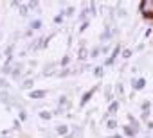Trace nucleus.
Instances as JSON below:
<instances>
[{
	"label": "nucleus",
	"instance_id": "obj_10",
	"mask_svg": "<svg viewBox=\"0 0 153 138\" xmlns=\"http://www.w3.org/2000/svg\"><path fill=\"white\" fill-rule=\"evenodd\" d=\"M79 56H81V59H85V56H87V50H85V49H81V50H79Z\"/></svg>",
	"mask_w": 153,
	"mask_h": 138
},
{
	"label": "nucleus",
	"instance_id": "obj_7",
	"mask_svg": "<svg viewBox=\"0 0 153 138\" xmlns=\"http://www.w3.org/2000/svg\"><path fill=\"white\" fill-rule=\"evenodd\" d=\"M130 56H131V50L130 49H126L124 52H122V58H130Z\"/></svg>",
	"mask_w": 153,
	"mask_h": 138
},
{
	"label": "nucleus",
	"instance_id": "obj_11",
	"mask_svg": "<svg viewBox=\"0 0 153 138\" xmlns=\"http://www.w3.org/2000/svg\"><path fill=\"white\" fill-rule=\"evenodd\" d=\"M33 29H38V27H42V22H33V25H31Z\"/></svg>",
	"mask_w": 153,
	"mask_h": 138
},
{
	"label": "nucleus",
	"instance_id": "obj_2",
	"mask_svg": "<svg viewBox=\"0 0 153 138\" xmlns=\"http://www.w3.org/2000/svg\"><path fill=\"white\" fill-rule=\"evenodd\" d=\"M45 95V92H31V97L33 99H42Z\"/></svg>",
	"mask_w": 153,
	"mask_h": 138
},
{
	"label": "nucleus",
	"instance_id": "obj_12",
	"mask_svg": "<svg viewBox=\"0 0 153 138\" xmlns=\"http://www.w3.org/2000/svg\"><path fill=\"white\" fill-rule=\"evenodd\" d=\"M96 76H97V77L103 76V68H96Z\"/></svg>",
	"mask_w": 153,
	"mask_h": 138
},
{
	"label": "nucleus",
	"instance_id": "obj_4",
	"mask_svg": "<svg viewBox=\"0 0 153 138\" xmlns=\"http://www.w3.org/2000/svg\"><path fill=\"white\" fill-rule=\"evenodd\" d=\"M124 133H126V135H128V136H133V135H135V133H137V131H135V129H133V127H124Z\"/></svg>",
	"mask_w": 153,
	"mask_h": 138
},
{
	"label": "nucleus",
	"instance_id": "obj_5",
	"mask_svg": "<svg viewBox=\"0 0 153 138\" xmlns=\"http://www.w3.org/2000/svg\"><path fill=\"white\" fill-rule=\"evenodd\" d=\"M67 129H68L67 126H59V127H58V133H59V135H67Z\"/></svg>",
	"mask_w": 153,
	"mask_h": 138
},
{
	"label": "nucleus",
	"instance_id": "obj_3",
	"mask_svg": "<svg viewBox=\"0 0 153 138\" xmlns=\"http://www.w3.org/2000/svg\"><path fill=\"white\" fill-rule=\"evenodd\" d=\"M144 84H146L144 79H139V81H135V88L137 90H142V88H144Z\"/></svg>",
	"mask_w": 153,
	"mask_h": 138
},
{
	"label": "nucleus",
	"instance_id": "obj_8",
	"mask_svg": "<svg viewBox=\"0 0 153 138\" xmlns=\"http://www.w3.org/2000/svg\"><path fill=\"white\" fill-rule=\"evenodd\" d=\"M42 119H45V120L50 119V113H49V111H42Z\"/></svg>",
	"mask_w": 153,
	"mask_h": 138
},
{
	"label": "nucleus",
	"instance_id": "obj_13",
	"mask_svg": "<svg viewBox=\"0 0 153 138\" xmlns=\"http://www.w3.org/2000/svg\"><path fill=\"white\" fill-rule=\"evenodd\" d=\"M117 124H115V120H108V127H115Z\"/></svg>",
	"mask_w": 153,
	"mask_h": 138
},
{
	"label": "nucleus",
	"instance_id": "obj_9",
	"mask_svg": "<svg viewBox=\"0 0 153 138\" xmlns=\"http://www.w3.org/2000/svg\"><path fill=\"white\" fill-rule=\"evenodd\" d=\"M117 110V102H112V106H110V113H114Z\"/></svg>",
	"mask_w": 153,
	"mask_h": 138
},
{
	"label": "nucleus",
	"instance_id": "obj_6",
	"mask_svg": "<svg viewBox=\"0 0 153 138\" xmlns=\"http://www.w3.org/2000/svg\"><path fill=\"white\" fill-rule=\"evenodd\" d=\"M92 93H94V92H88V93H85V97H83V101H81V104H85V102L90 99V95H92Z\"/></svg>",
	"mask_w": 153,
	"mask_h": 138
},
{
	"label": "nucleus",
	"instance_id": "obj_1",
	"mask_svg": "<svg viewBox=\"0 0 153 138\" xmlns=\"http://www.w3.org/2000/svg\"><path fill=\"white\" fill-rule=\"evenodd\" d=\"M140 11H142V15L151 16L153 15V0H146V2H142L140 4Z\"/></svg>",
	"mask_w": 153,
	"mask_h": 138
}]
</instances>
